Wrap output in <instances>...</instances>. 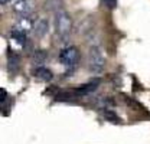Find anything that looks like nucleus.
<instances>
[{
    "instance_id": "5",
    "label": "nucleus",
    "mask_w": 150,
    "mask_h": 144,
    "mask_svg": "<svg viewBox=\"0 0 150 144\" xmlns=\"http://www.w3.org/2000/svg\"><path fill=\"white\" fill-rule=\"evenodd\" d=\"M33 33L36 37H45L49 33V22L46 19H38L33 25Z\"/></svg>"
},
{
    "instance_id": "12",
    "label": "nucleus",
    "mask_w": 150,
    "mask_h": 144,
    "mask_svg": "<svg viewBox=\"0 0 150 144\" xmlns=\"http://www.w3.org/2000/svg\"><path fill=\"white\" fill-rule=\"evenodd\" d=\"M103 3L108 7V9H114L117 6V0H103Z\"/></svg>"
},
{
    "instance_id": "8",
    "label": "nucleus",
    "mask_w": 150,
    "mask_h": 144,
    "mask_svg": "<svg viewBox=\"0 0 150 144\" xmlns=\"http://www.w3.org/2000/svg\"><path fill=\"white\" fill-rule=\"evenodd\" d=\"M10 36H12L18 43H20V45H25V43H26V40H28V33H26V32H23V30H20V29L16 28V26L10 30Z\"/></svg>"
},
{
    "instance_id": "1",
    "label": "nucleus",
    "mask_w": 150,
    "mask_h": 144,
    "mask_svg": "<svg viewBox=\"0 0 150 144\" xmlns=\"http://www.w3.org/2000/svg\"><path fill=\"white\" fill-rule=\"evenodd\" d=\"M55 15V32L58 37L62 42H67L69 39V36L72 33V19L69 16L68 12H65L64 9L58 10L54 13Z\"/></svg>"
},
{
    "instance_id": "13",
    "label": "nucleus",
    "mask_w": 150,
    "mask_h": 144,
    "mask_svg": "<svg viewBox=\"0 0 150 144\" xmlns=\"http://www.w3.org/2000/svg\"><path fill=\"white\" fill-rule=\"evenodd\" d=\"M6 100H7V92H6V90H1V105H4Z\"/></svg>"
},
{
    "instance_id": "4",
    "label": "nucleus",
    "mask_w": 150,
    "mask_h": 144,
    "mask_svg": "<svg viewBox=\"0 0 150 144\" xmlns=\"http://www.w3.org/2000/svg\"><path fill=\"white\" fill-rule=\"evenodd\" d=\"M33 9H35V0H15L13 3V10L20 18L29 16Z\"/></svg>"
},
{
    "instance_id": "2",
    "label": "nucleus",
    "mask_w": 150,
    "mask_h": 144,
    "mask_svg": "<svg viewBox=\"0 0 150 144\" xmlns=\"http://www.w3.org/2000/svg\"><path fill=\"white\" fill-rule=\"evenodd\" d=\"M104 66H105V55L103 48L98 43L93 45L88 52V69L94 73H100L103 72Z\"/></svg>"
},
{
    "instance_id": "6",
    "label": "nucleus",
    "mask_w": 150,
    "mask_h": 144,
    "mask_svg": "<svg viewBox=\"0 0 150 144\" xmlns=\"http://www.w3.org/2000/svg\"><path fill=\"white\" fill-rule=\"evenodd\" d=\"M33 75H35V78H38V79L42 81V82H51V81L54 79L52 71L48 69V68H45V66H38V68H35Z\"/></svg>"
},
{
    "instance_id": "9",
    "label": "nucleus",
    "mask_w": 150,
    "mask_h": 144,
    "mask_svg": "<svg viewBox=\"0 0 150 144\" xmlns=\"http://www.w3.org/2000/svg\"><path fill=\"white\" fill-rule=\"evenodd\" d=\"M46 59H48V52L46 51H42V49H38L33 52V62L36 64V65H42V64H45L46 62Z\"/></svg>"
},
{
    "instance_id": "11",
    "label": "nucleus",
    "mask_w": 150,
    "mask_h": 144,
    "mask_svg": "<svg viewBox=\"0 0 150 144\" xmlns=\"http://www.w3.org/2000/svg\"><path fill=\"white\" fill-rule=\"evenodd\" d=\"M104 115H105L108 120H111V123H118V121H120V118H118L114 112H111V111H105V112H104Z\"/></svg>"
},
{
    "instance_id": "7",
    "label": "nucleus",
    "mask_w": 150,
    "mask_h": 144,
    "mask_svg": "<svg viewBox=\"0 0 150 144\" xmlns=\"http://www.w3.org/2000/svg\"><path fill=\"white\" fill-rule=\"evenodd\" d=\"M7 58H9V69H10V72H16L19 69V62H20L19 55L15 54V51L9 49Z\"/></svg>"
},
{
    "instance_id": "3",
    "label": "nucleus",
    "mask_w": 150,
    "mask_h": 144,
    "mask_svg": "<svg viewBox=\"0 0 150 144\" xmlns=\"http://www.w3.org/2000/svg\"><path fill=\"white\" fill-rule=\"evenodd\" d=\"M59 62L68 69V71H74L78 66L79 62V49L76 46H65L61 52H59Z\"/></svg>"
},
{
    "instance_id": "10",
    "label": "nucleus",
    "mask_w": 150,
    "mask_h": 144,
    "mask_svg": "<svg viewBox=\"0 0 150 144\" xmlns=\"http://www.w3.org/2000/svg\"><path fill=\"white\" fill-rule=\"evenodd\" d=\"M48 4H49V7L52 9L54 13L58 12V10H61V9H64V7H62V6H64L62 0H48Z\"/></svg>"
},
{
    "instance_id": "14",
    "label": "nucleus",
    "mask_w": 150,
    "mask_h": 144,
    "mask_svg": "<svg viewBox=\"0 0 150 144\" xmlns=\"http://www.w3.org/2000/svg\"><path fill=\"white\" fill-rule=\"evenodd\" d=\"M9 1H10V0H0L1 4H6V3H9Z\"/></svg>"
}]
</instances>
